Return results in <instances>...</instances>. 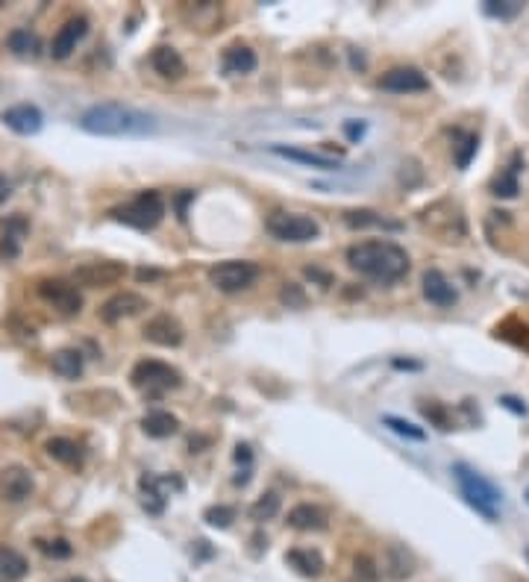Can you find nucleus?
I'll list each match as a JSON object with an SVG mask.
<instances>
[{
    "instance_id": "1",
    "label": "nucleus",
    "mask_w": 529,
    "mask_h": 582,
    "mask_svg": "<svg viewBox=\"0 0 529 582\" xmlns=\"http://www.w3.org/2000/svg\"><path fill=\"white\" fill-rule=\"evenodd\" d=\"M80 130L100 138H145L159 130L156 115L124 103H94L80 115Z\"/></svg>"
},
{
    "instance_id": "2",
    "label": "nucleus",
    "mask_w": 529,
    "mask_h": 582,
    "mask_svg": "<svg viewBox=\"0 0 529 582\" xmlns=\"http://www.w3.org/2000/svg\"><path fill=\"white\" fill-rule=\"evenodd\" d=\"M347 265L359 271L362 277L374 279L380 286H394L409 274L412 262L409 253H406L400 244L394 241H359L353 248H347Z\"/></svg>"
},
{
    "instance_id": "3",
    "label": "nucleus",
    "mask_w": 529,
    "mask_h": 582,
    "mask_svg": "<svg viewBox=\"0 0 529 582\" xmlns=\"http://www.w3.org/2000/svg\"><path fill=\"white\" fill-rule=\"evenodd\" d=\"M453 480L459 485V494L465 497V503L474 509L477 515H483L486 521H497L500 518V503H503V492L486 480L483 474L474 471L470 465L465 462H456L453 465Z\"/></svg>"
},
{
    "instance_id": "4",
    "label": "nucleus",
    "mask_w": 529,
    "mask_h": 582,
    "mask_svg": "<svg viewBox=\"0 0 529 582\" xmlns=\"http://www.w3.org/2000/svg\"><path fill=\"white\" fill-rule=\"evenodd\" d=\"M112 218L127 224V227H132V230L147 232L165 218V201L159 192H138L130 203L115 206V209H112Z\"/></svg>"
},
{
    "instance_id": "5",
    "label": "nucleus",
    "mask_w": 529,
    "mask_h": 582,
    "mask_svg": "<svg viewBox=\"0 0 529 582\" xmlns=\"http://www.w3.org/2000/svg\"><path fill=\"white\" fill-rule=\"evenodd\" d=\"M264 230H268L271 239L286 241V244H306L320 239V224L309 215H297V212H273L264 221Z\"/></svg>"
},
{
    "instance_id": "6",
    "label": "nucleus",
    "mask_w": 529,
    "mask_h": 582,
    "mask_svg": "<svg viewBox=\"0 0 529 582\" xmlns=\"http://www.w3.org/2000/svg\"><path fill=\"white\" fill-rule=\"evenodd\" d=\"M259 279V265H253L248 259H226L209 268V283L224 291V295H239L248 291Z\"/></svg>"
},
{
    "instance_id": "7",
    "label": "nucleus",
    "mask_w": 529,
    "mask_h": 582,
    "mask_svg": "<svg viewBox=\"0 0 529 582\" xmlns=\"http://www.w3.org/2000/svg\"><path fill=\"white\" fill-rule=\"evenodd\" d=\"M130 380H132V386H136V389L154 394V397H156V394H165V391L183 386V377H179V371L171 368V365L159 362V359L138 362L136 368H132Z\"/></svg>"
},
{
    "instance_id": "8",
    "label": "nucleus",
    "mask_w": 529,
    "mask_h": 582,
    "mask_svg": "<svg viewBox=\"0 0 529 582\" xmlns=\"http://www.w3.org/2000/svg\"><path fill=\"white\" fill-rule=\"evenodd\" d=\"M124 277H127L124 262L103 259V262H83V265H77L71 274V283L83 288H107V286H118Z\"/></svg>"
},
{
    "instance_id": "9",
    "label": "nucleus",
    "mask_w": 529,
    "mask_h": 582,
    "mask_svg": "<svg viewBox=\"0 0 529 582\" xmlns=\"http://www.w3.org/2000/svg\"><path fill=\"white\" fill-rule=\"evenodd\" d=\"M39 297L44 303H51L56 312L62 315H80L83 312V295L74 283L65 279H42L39 283Z\"/></svg>"
},
{
    "instance_id": "10",
    "label": "nucleus",
    "mask_w": 529,
    "mask_h": 582,
    "mask_svg": "<svg viewBox=\"0 0 529 582\" xmlns=\"http://www.w3.org/2000/svg\"><path fill=\"white\" fill-rule=\"evenodd\" d=\"M380 89L391 91V95H418V91H430V77L421 68L400 65V68H391L383 74Z\"/></svg>"
},
{
    "instance_id": "11",
    "label": "nucleus",
    "mask_w": 529,
    "mask_h": 582,
    "mask_svg": "<svg viewBox=\"0 0 529 582\" xmlns=\"http://www.w3.org/2000/svg\"><path fill=\"white\" fill-rule=\"evenodd\" d=\"M36 480L24 465H9L0 471V497L9 503H24L27 497H33Z\"/></svg>"
},
{
    "instance_id": "12",
    "label": "nucleus",
    "mask_w": 529,
    "mask_h": 582,
    "mask_svg": "<svg viewBox=\"0 0 529 582\" xmlns=\"http://www.w3.org/2000/svg\"><path fill=\"white\" fill-rule=\"evenodd\" d=\"M0 121L12 130L18 136H36L44 127V115L36 103H18V106H9L0 112Z\"/></svg>"
},
{
    "instance_id": "13",
    "label": "nucleus",
    "mask_w": 529,
    "mask_h": 582,
    "mask_svg": "<svg viewBox=\"0 0 529 582\" xmlns=\"http://www.w3.org/2000/svg\"><path fill=\"white\" fill-rule=\"evenodd\" d=\"M86 33H89V18H83V15L68 18V21H65L53 35L51 56L53 59H68V56L77 51V44L86 39Z\"/></svg>"
},
{
    "instance_id": "14",
    "label": "nucleus",
    "mask_w": 529,
    "mask_h": 582,
    "mask_svg": "<svg viewBox=\"0 0 529 582\" xmlns=\"http://www.w3.org/2000/svg\"><path fill=\"white\" fill-rule=\"evenodd\" d=\"M145 309H147V300L141 295H136V291H118V295H112L107 303L100 306V318L107 324H118V321H124V318L145 312Z\"/></svg>"
},
{
    "instance_id": "15",
    "label": "nucleus",
    "mask_w": 529,
    "mask_h": 582,
    "mask_svg": "<svg viewBox=\"0 0 529 582\" xmlns=\"http://www.w3.org/2000/svg\"><path fill=\"white\" fill-rule=\"evenodd\" d=\"M421 291L432 306H441V309H447L459 300L456 288H453V283L441 274L438 268H430L427 274L421 277Z\"/></svg>"
},
{
    "instance_id": "16",
    "label": "nucleus",
    "mask_w": 529,
    "mask_h": 582,
    "mask_svg": "<svg viewBox=\"0 0 529 582\" xmlns=\"http://www.w3.org/2000/svg\"><path fill=\"white\" fill-rule=\"evenodd\" d=\"M145 339L159 347H179L183 344V326L171 315H156L145 324Z\"/></svg>"
},
{
    "instance_id": "17",
    "label": "nucleus",
    "mask_w": 529,
    "mask_h": 582,
    "mask_svg": "<svg viewBox=\"0 0 529 582\" xmlns=\"http://www.w3.org/2000/svg\"><path fill=\"white\" fill-rule=\"evenodd\" d=\"M415 574V556L403 544H389L385 550V559H383V577L391 579V582H403Z\"/></svg>"
},
{
    "instance_id": "18",
    "label": "nucleus",
    "mask_w": 529,
    "mask_h": 582,
    "mask_svg": "<svg viewBox=\"0 0 529 582\" xmlns=\"http://www.w3.org/2000/svg\"><path fill=\"white\" fill-rule=\"evenodd\" d=\"M30 232V224L21 215H12V218L4 221V239H0V259L4 262H12L18 259V253H21V241L24 236Z\"/></svg>"
},
{
    "instance_id": "19",
    "label": "nucleus",
    "mask_w": 529,
    "mask_h": 582,
    "mask_svg": "<svg viewBox=\"0 0 529 582\" xmlns=\"http://www.w3.org/2000/svg\"><path fill=\"white\" fill-rule=\"evenodd\" d=\"M150 65H154V71L165 80H179L186 74V59L179 56L177 48H171V44H159V48H154Z\"/></svg>"
},
{
    "instance_id": "20",
    "label": "nucleus",
    "mask_w": 529,
    "mask_h": 582,
    "mask_svg": "<svg viewBox=\"0 0 529 582\" xmlns=\"http://www.w3.org/2000/svg\"><path fill=\"white\" fill-rule=\"evenodd\" d=\"M524 171V156L521 153H512V159H509L506 171H500L494 180H491V194L494 197H517V192H521V183H517V177H521Z\"/></svg>"
},
{
    "instance_id": "21",
    "label": "nucleus",
    "mask_w": 529,
    "mask_h": 582,
    "mask_svg": "<svg viewBox=\"0 0 529 582\" xmlns=\"http://www.w3.org/2000/svg\"><path fill=\"white\" fill-rule=\"evenodd\" d=\"M257 65H259L257 53H253L248 44H230L221 56V68H224V74H230V77L257 71Z\"/></svg>"
},
{
    "instance_id": "22",
    "label": "nucleus",
    "mask_w": 529,
    "mask_h": 582,
    "mask_svg": "<svg viewBox=\"0 0 529 582\" xmlns=\"http://www.w3.org/2000/svg\"><path fill=\"white\" fill-rule=\"evenodd\" d=\"M288 527L300 530V532H320V530H327V515L324 509H318V506L300 503L288 512Z\"/></svg>"
},
{
    "instance_id": "23",
    "label": "nucleus",
    "mask_w": 529,
    "mask_h": 582,
    "mask_svg": "<svg viewBox=\"0 0 529 582\" xmlns=\"http://www.w3.org/2000/svg\"><path fill=\"white\" fill-rule=\"evenodd\" d=\"M286 562H288L291 568L297 570L300 577H309V579H315V577H320V574H324V556H320L318 550L295 547V550H288V553H286Z\"/></svg>"
},
{
    "instance_id": "24",
    "label": "nucleus",
    "mask_w": 529,
    "mask_h": 582,
    "mask_svg": "<svg viewBox=\"0 0 529 582\" xmlns=\"http://www.w3.org/2000/svg\"><path fill=\"white\" fill-rule=\"evenodd\" d=\"M141 429H145L150 438H168L179 429V418L171 415V412H165V409H154V412H147V415L141 418Z\"/></svg>"
},
{
    "instance_id": "25",
    "label": "nucleus",
    "mask_w": 529,
    "mask_h": 582,
    "mask_svg": "<svg viewBox=\"0 0 529 582\" xmlns=\"http://www.w3.org/2000/svg\"><path fill=\"white\" fill-rule=\"evenodd\" d=\"M141 494H145V509L150 512V515H162L165 512V492L162 488L165 485H171V480H162V476H154V474H147V476H141Z\"/></svg>"
},
{
    "instance_id": "26",
    "label": "nucleus",
    "mask_w": 529,
    "mask_h": 582,
    "mask_svg": "<svg viewBox=\"0 0 529 582\" xmlns=\"http://www.w3.org/2000/svg\"><path fill=\"white\" fill-rule=\"evenodd\" d=\"M271 150H273V153H277V156H282V159H295V162H300V165H312V168H318V171H336V168H338V159L324 156V153H309V150L280 147V145H273Z\"/></svg>"
},
{
    "instance_id": "27",
    "label": "nucleus",
    "mask_w": 529,
    "mask_h": 582,
    "mask_svg": "<svg viewBox=\"0 0 529 582\" xmlns=\"http://www.w3.org/2000/svg\"><path fill=\"white\" fill-rule=\"evenodd\" d=\"M51 368L65 380H77L83 374V353L74 350V347H62L51 356Z\"/></svg>"
},
{
    "instance_id": "28",
    "label": "nucleus",
    "mask_w": 529,
    "mask_h": 582,
    "mask_svg": "<svg viewBox=\"0 0 529 582\" xmlns=\"http://www.w3.org/2000/svg\"><path fill=\"white\" fill-rule=\"evenodd\" d=\"M30 562L12 547H0V582H18L27 577Z\"/></svg>"
},
{
    "instance_id": "29",
    "label": "nucleus",
    "mask_w": 529,
    "mask_h": 582,
    "mask_svg": "<svg viewBox=\"0 0 529 582\" xmlns=\"http://www.w3.org/2000/svg\"><path fill=\"white\" fill-rule=\"evenodd\" d=\"M344 224L353 230H367V227H385V230H400V224L394 221H385L380 212L374 209H351L344 212Z\"/></svg>"
},
{
    "instance_id": "30",
    "label": "nucleus",
    "mask_w": 529,
    "mask_h": 582,
    "mask_svg": "<svg viewBox=\"0 0 529 582\" xmlns=\"http://www.w3.org/2000/svg\"><path fill=\"white\" fill-rule=\"evenodd\" d=\"M44 450H47V456L56 459V462H62V465H77L83 459V447L71 438H51L44 444Z\"/></svg>"
},
{
    "instance_id": "31",
    "label": "nucleus",
    "mask_w": 529,
    "mask_h": 582,
    "mask_svg": "<svg viewBox=\"0 0 529 582\" xmlns=\"http://www.w3.org/2000/svg\"><path fill=\"white\" fill-rule=\"evenodd\" d=\"M453 150H456V168L459 171H465V168L474 162L477 150H479V136L477 133H456V145H453Z\"/></svg>"
},
{
    "instance_id": "32",
    "label": "nucleus",
    "mask_w": 529,
    "mask_h": 582,
    "mask_svg": "<svg viewBox=\"0 0 529 582\" xmlns=\"http://www.w3.org/2000/svg\"><path fill=\"white\" fill-rule=\"evenodd\" d=\"M483 12L488 18H500V21H515L524 12V0H486Z\"/></svg>"
},
{
    "instance_id": "33",
    "label": "nucleus",
    "mask_w": 529,
    "mask_h": 582,
    "mask_svg": "<svg viewBox=\"0 0 529 582\" xmlns=\"http://www.w3.org/2000/svg\"><path fill=\"white\" fill-rule=\"evenodd\" d=\"M277 512H280V494L277 492H264L259 500L250 506V518L259 521V523L277 518Z\"/></svg>"
},
{
    "instance_id": "34",
    "label": "nucleus",
    "mask_w": 529,
    "mask_h": 582,
    "mask_svg": "<svg viewBox=\"0 0 529 582\" xmlns=\"http://www.w3.org/2000/svg\"><path fill=\"white\" fill-rule=\"evenodd\" d=\"M6 44L15 56H30L39 48V42H36V35L30 30H12L6 35Z\"/></svg>"
},
{
    "instance_id": "35",
    "label": "nucleus",
    "mask_w": 529,
    "mask_h": 582,
    "mask_svg": "<svg viewBox=\"0 0 529 582\" xmlns=\"http://www.w3.org/2000/svg\"><path fill=\"white\" fill-rule=\"evenodd\" d=\"M353 582H380V568H376V562L371 556H356Z\"/></svg>"
},
{
    "instance_id": "36",
    "label": "nucleus",
    "mask_w": 529,
    "mask_h": 582,
    "mask_svg": "<svg viewBox=\"0 0 529 582\" xmlns=\"http://www.w3.org/2000/svg\"><path fill=\"white\" fill-rule=\"evenodd\" d=\"M203 521L209 523V527L226 530L235 521V509H233V506H209V509L203 512Z\"/></svg>"
},
{
    "instance_id": "37",
    "label": "nucleus",
    "mask_w": 529,
    "mask_h": 582,
    "mask_svg": "<svg viewBox=\"0 0 529 582\" xmlns=\"http://www.w3.org/2000/svg\"><path fill=\"white\" fill-rule=\"evenodd\" d=\"M385 424H389L397 436H403V438H412V441H423L427 438V433H423L421 427H415L412 421H406V418H397V415H385Z\"/></svg>"
},
{
    "instance_id": "38",
    "label": "nucleus",
    "mask_w": 529,
    "mask_h": 582,
    "mask_svg": "<svg viewBox=\"0 0 529 582\" xmlns=\"http://www.w3.org/2000/svg\"><path fill=\"white\" fill-rule=\"evenodd\" d=\"M36 544H39V550L44 553V556H53V559H68L74 553V547L65 539H51V541L39 539Z\"/></svg>"
},
{
    "instance_id": "39",
    "label": "nucleus",
    "mask_w": 529,
    "mask_h": 582,
    "mask_svg": "<svg viewBox=\"0 0 529 582\" xmlns=\"http://www.w3.org/2000/svg\"><path fill=\"white\" fill-rule=\"evenodd\" d=\"M423 415H427V421H432V424H436L438 429H444V433L450 429L447 412H444V406H438V403H430V406H423Z\"/></svg>"
},
{
    "instance_id": "40",
    "label": "nucleus",
    "mask_w": 529,
    "mask_h": 582,
    "mask_svg": "<svg viewBox=\"0 0 529 582\" xmlns=\"http://www.w3.org/2000/svg\"><path fill=\"white\" fill-rule=\"evenodd\" d=\"M282 300H286L288 306H304L306 303L304 291H300L297 286H286V288H282Z\"/></svg>"
},
{
    "instance_id": "41",
    "label": "nucleus",
    "mask_w": 529,
    "mask_h": 582,
    "mask_svg": "<svg viewBox=\"0 0 529 582\" xmlns=\"http://www.w3.org/2000/svg\"><path fill=\"white\" fill-rule=\"evenodd\" d=\"M306 277H309V279H318V283H320V288H329V286H333V277H329L327 271H318V268H306Z\"/></svg>"
},
{
    "instance_id": "42",
    "label": "nucleus",
    "mask_w": 529,
    "mask_h": 582,
    "mask_svg": "<svg viewBox=\"0 0 529 582\" xmlns=\"http://www.w3.org/2000/svg\"><path fill=\"white\" fill-rule=\"evenodd\" d=\"M344 133H347V138H351V142H356V138H362V136H365V124H356V121H347V124H344Z\"/></svg>"
},
{
    "instance_id": "43",
    "label": "nucleus",
    "mask_w": 529,
    "mask_h": 582,
    "mask_svg": "<svg viewBox=\"0 0 529 582\" xmlns=\"http://www.w3.org/2000/svg\"><path fill=\"white\" fill-rule=\"evenodd\" d=\"M500 406H506L509 412H515V415H526V406H521V400H515V397H500Z\"/></svg>"
},
{
    "instance_id": "44",
    "label": "nucleus",
    "mask_w": 529,
    "mask_h": 582,
    "mask_svg": "<svg viewBox=\"0 0 529 582\" xmlns=\"http://www.w3.org/2000/svg\"><path fill=\"white\" fill-rule=\"evenodd\" d=\"M188 201H194V192L179 194V201H177V212H179V218H186V206H188Z\"/></svg>"
},
{
    "instance_id": "45",
    "label": "nucleus",
    "mask_w": 529,
    "mask_h": 582,
    "mask_svg": "<svg viewBox=\"0 0 529 582\" xmlns=\"http://www.w3.org/2000/svg\"><path fill=\"white\" fill-rule=\"evenodd\" d=\"M9 194H12V183H9L4 174H0V203H6Z\"/></svg>"
},
{
    "instance_id": "46",
    "label": "nucleus",
    "mask_w": 529,
    "mask_h": 582,
    "mask_svg": "<svg viewBox=\"0 0 529 582\" xmlns=\"http://www.w3.org/2000/svg\"><path fill=\"white\" fill-rule=\"evenodd\" d=\"M136 277L141 279V283H145V279H156V277H162V274H159V271H147V268H141Z\"/></svg>"
},
{
    "instance_id": "47",
    "label": "nucleus",
    "mask_w": 529,
    "mask_h": 582,
    "mask_svg": "<svg viewBox=\"0 0 529 582\" xmlns=\"http://www.w3.org/2000/svg\"><path fill=\"white\" fill-rule=\"evenodd\" d=\"M62 582H89V579H83V577H68V579H62Z\"/></svg>"
},
{
    "instance_id": "48",
    "label": "nucleus",
    "mask_w": 529,
    "mask_h": 582,
    "mask_svg": "<svg viewBox=\"0 0 529 582\" xmlns=\"http://www.w3.org/2000/svg\"><path fill=\"white\" fill-rule=\"evenodd\" d=\"M526 503H529V488H526Z\"/></svg>"
},
{
    "instance_id": "49",
    "label": "nucleus",
    "mask_w": 529,
    "mask_h": 582,
    "mask_svg": "<svg viewBox=\"0 0 529 582\" xmlns=\"http://www.w3.org/2000/svg\"><path fill=\"white\" fill-rule=\"evenodd\" d=\"M526 562H529V547H526Z\"/></svg>"
}]
</instances>
